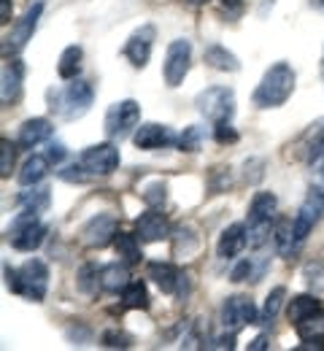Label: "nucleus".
<instances>
[{
  "instance_id": "nucleus-13",
  "label": "nucleus",
  "mask_w": 324,
  "mask_h": 351,
  "mask_svg": "<svg viewBox=\"0 0 324 351\" xmlns=\"http://www.w3.org/2000/svg\"><path fill=\"white\" fill-rule=\"evenodd\" d=\"M154 41H157L154 25H140L138 30H133V36L127 38L122 54L130 60L133 68H146V62L151 57V49H154Z\"/></svg>"
},
{
  "instance_id": "nucleus-38",
  "label": "nucleus",
  "mask_w": 324,
  "mask_h": 351,
  "mask_svg": "<svg viewBox=\"0 0 324 351\" xmlns=\"http://www.w3.org/2000/svg\"><path fill=\"white\" fill-rule=\"evenodd\" d=\"M100 343L105 346V349H130L133 346V335H127L125 330H105L103 335H100Z\"/></svg>"
},
{
  "instance_id": "nucleus-37",
  "label": "nucleus",
  "mask_w": 324,
  "mask_h": 351,
  "mask_svg": "<svg viewBox=\"0 0 324 351\" xmlns=\"http://www.w3.org/2000/svg\"><path fill=\"white\" fill-rule=\"evenodd\" d=\"M79 281H76V287H79V292H84V295H92L95 289L100 287V267L97 265H84L82 270H79V276H76Z\"/></svg>"
},
{
  "instance_id": "nucleus-44",
  "label": "nucleus",
  "mask_w": 324,
  "mask_h": 351,
  "mask_svg": "<svg viewBox=\"0 0 324 351\" xmlns=\"http://www.w3.org/2000/svg\"><path fill=\"white\" fill-rule=\"evenodd\" d=\"M3 273H5V289L14 292V295H19V270H14V267L5 265Z\"/></svg>"
},
{
  "instance_id": "nucleus-30",
  "label": "nucleus",
  "mask_w": 324,
  "mask_h": 351,
  "mask_svg": "<svg viewBox=\"0 0 324 351\" xmlns=\"http://www.w3.org/2000/svg\"><path fill=\"white\" fill-rule=\"evenodd\" d=\"M122 306L133 308V311H146L149 308V292L143 281H130L127 289L122 292Z\"/></svg>"
},
{
  "instance_id": "nucleus-12",
  "label": "nucleus",
  "mask_w": 324,
  "mask_h": 351,
  "mask_svg": "<svg viewBox=\"0 0 324 351\" xmlns=\"http://www.w3.org/2000/svg\"><path fill=\"white\" fill-rule=\"evenodd\" d=\"M119 235V221L114 214H97L87 221L79 232V241L87 246V249H105L111 241H116Z\"/></svg>"
},
{
  "instance_id": "nucleus-24",
  "label": "nucleus",
  "mask_w": 324,
  "mask_h": 351,
  "mask_svg": "<svg viewBox=\"0 0 324 351\" xmlns=\"http://www.w3.org/2000/svg\"><path fill=\"white\" fill-rule=\"evenodd\" d=\"M44 238H47V224L36 221V224H30L27 230H22L19 235L8 238V243H11V249H16V252H36V249L44 243Z\"/></svg>"
},
{
  "instance_id": "nucleus-15",
  "label": "nucleus",
  "mask_w": 324,
  "mask_h": 351,
  "mask_svg": "<svg viewBox=\"0 0 324 351\" xmlns=\"http://www.w3.org/2000/svg\"><path fill=\"white\" fill-rule=\"evenodd\" d=\"M136 235H138L140 243H157V241L171 235V221H168L165 214L151 208V211L140 214L138 219H136Z\"/></svg>"
},
{
  "instance_id": "nucleus-50",
  "label": "nucleus",
  "mask_w": 324,
  "mask_h": 351,
  "mask_svg": "<svg viewBox=\"0 0 324 351\" xmlns=\"http://www.w3.org/2000/svg\"><path fill=\"white\" fill-rule=\"evenodd\" d=\"M189 3H195V5H203V3H208V0H189Z\"/></svg>"
},
{
  "instance_id": "nucleus-5",
  "label": "nucleus",
  "mask_w": 324,
  "mask_h": 351,
  "mask_svg": "<svg viewBox=\"0 0 324 351\" xmlns=\"http://www.w3.org/2000/svg\"><path fill=\"white\" fill-rule=\"evenodd\" d=\"M140 106L136 100H119L105 111V135L108 141H122L133 130H138Z\"/></svg>"
},
{
  "instance_id": "nucleus-22",
  "label": "nucleus",
  "mask_w": 324,
  "mask_h": 351,
  "mask_svg": "<svg viewBox=\"0 0 324 351\" xmlns=\"http://www.w3.org/2000/svg\"><path fill=\"white\" fill-rule=\"evenodd\" d=\"M295 332H297V338L300 341H306V343H319L324 341V311H314V313H308V316H303L300 322H295Z\"/></svg>"
},
{
  "instance_id": "nucleus-17",
  "label": "nucleus",
  "mask_w": 324,
  "mask_h": 351,
  "mask_svg": "<svg viewBox=\"0 0 324 351\" xmlns=\"http://www.w3.org/2000/svg\"><path fill=\"white\" fill-rule=\"evenodd\" d=\"M246 243H249V230H246V224L235 221L227 230H222L219 243H216V254L222 260H232V257H238L246 249Z\"/></svg>"
},
{
  "instance_id": "nucleus-1",
  "label": "nucleus",
  "mask_w": 324,
  "mask_h": 351,
  "mask_svg": "<svg viewBox=\"0 0 324 351\" xmlns=\"http://www.w3.org/2000/svg\"><path fill=\"white\" fill-rule=\"evenodd\" d=\"M295 92V71L289 62H276L265 71L262 82L257 84L254 95H251V103L257 108H278L284 106Z\"/></svg>"
},
{
  "instance_id": "nucleus-25",
  "label": "nucleus",
  "mask_w": 324,
  "mask_h": 351,
  "mask_svg": "<svg viewBox=\"0 0 324 351\" xmlns=\"http://www.w3.org/2000/svg\"><path fill=\"white\" fill-rule=\"evenodd\" d=\"M273 241H276V249L278 254H292L300 243H297V238H295V219H289V217H281V219L273 224Z\"/></svg>"
},
{
  "instance_id": "nucleus-7",
  "label": "nucleus",
  "mask_w": 324,
  "mask_h": 351,
  "mask_svg": "<svg viewBox=\"0 0 324 351\" xmlns=\"http://www.w3.org/2000/svg\"><path fill=\"white\" fill-rule=\"evenodd\" d=\"M41 16H44V0L33 3V5L25 11V16L11 27V33L3 38V54H5V57H8V54H19V51L27 46V41H33V33L38 30Z\"/></svg>"
},
{
  "instance_id": "nucleus-48",
  "label": "nucleus",
  "mask_w": 324,
  "mask_h": 351,
  "mask_svg": "<svg viewBox=\"0 0 324 351\" xmlns=\"http://www.w3.org/2000/svg\"><path fill=\"white\" fill-rule=\"evenodd\" d=\"M268 349V335H257L251 343H249V351H265Z\"/></svg>"
},
{
  "instance_id": "nucleus-47",
  "label": "nucleus",
  "mask_w": 324,
  "mask_h": 351,
  "mask_svg": "<svg viewBox=\"0 0 324 351\" xmlns=\"http://www.w3.org/2000/svg\"><path fill=\"white\" fill-rule=\"evenodd\" d=\"M235 335L238 332H227V335H222V338H216V343H214V349H235Z\"/></svg>"
},
{
  "instance_id": "nucleus-26",
  "label": "nucleus",
  "mask_w": 324,
  "mask_h": 351,
  "mask_svg": "<svg viewBox=\"0 0 324 351\" xmlns=\"http://www.w3.org/2000/svg\"><path fill=\"white\" fill-rule=\"evenodd\" d=\"M82 57H84V49H82V46H76V44L68 46V49L60 54V62H57L60 79H65V82L76 79L79 71H82Z\"/></svg>"
},
{
  "instance_id": "nucleus-16",
  "label": "nucleus",
  "mask_w": 324,
  "mask_h": 351,
  "mask_svg": "<svg viewBox=\"0 0 324 351\" xmlns=\"http://www.w3.org/2000/svg\"><path fill=\"white\" fill-rule=\"evenodd\" d=\"M0 97L3 106H14L22 95V84H25V62L22 60H11L3 68V79H0Z\"/></svg>"
},
{
  "instance_id": "nucleus-45",
  "label": "nucleus",
  "mask_w": 324,
  "mask_h": 351,
  "mask_svg": "<svg viewBox=\"0 0 324 351\" xmlns=\"http://www.w3.org/2000/svg\"><path fill=\"white\" fill-rule=\"evenodd\" d=\"M47 157L54 162V165H60L65 157H68V149L62 146V143H49V152H47Z\"/></svg>"
},
{
  "instance_id": "nucleus-49",
  "label": "nucleus",
  "mask_w": 324,
  "mask_h": 351,
  "mask_svg": "<svg viewBox=\"0 0 324 351\" xmlns=\"http://www.w3.org/2000/svg\"><path fill=\"white\" fill-rule=\"evenodd\" d=\"M3 5H0V22L3 25H8L11 22V0H0Z\"/></svg>"
},
{
  "instance_id": "nucleus-41",
  "label": "nucleus",
  "mask_w": 324,
  "mask_h": 351,
  "mask_svg": "<svg viewBox=\"0 0 324 351\" xmlns=\"http://www.w3.org/2000/svg\"><path fill=\"white\" fill-rule=\"evenodd\" d=\"M57 176H60L62 181H68V184H84L87 178H92V176L82 168V162H76V165H68V168L57 171Z\"/></svg>"
},
{
  "instance_id": "nucleus-2",
  "label": "nucleus",
  "mask_w": 324,
  "mask_h": 351,
  "mask_svg": "<svg viewBox=\"0 0 324 351\" xmlns=\"http://www.w3.org/2000/svg\"><path fill=\"white\" fill-rule=\"evenodd\" d=\"M95 100V87L84 79H71V84L62 89H51L49 92V108L62 117L65 122H76L82 119Z\"/></svg>"
},
{
  "instance_id": "nucleus-42",
  "label": "nucleus",
  "mask_w": 324,
  "mask_h": 351,
  "mask_svg": "<svg viewBox=\"0 0 324 351\" xmlns=\"http://www.w3.org/2000/svg\"><path fill=\"white\" fill-rule=\"evenodd\" d=\"M214 135H216V141L225 146V143H235L238 141V132L232 128L230 122H219L216 128H214Z\"/></svg>"
},
{
  "instance_id": "nucleus-4",
  "label": "nucleus",
  "mask_w": 324,
  "mask_h": 351,
  "mask_svg": "<svg viewBox=\"0 0 324 351\" xmlns=\"http://www.w3.org/2000/svg\"><path fill=\"white\" fill-rule=\"evenodd\" d=\"M195 106L214 125L230 122L235 114V92L230 87H208L195 97Z\"/></svg>"
},
{
  "instance_id": "nucleus-39",
  "label": "nucleus",
  "mask_w": 324,
  "mask_h": 351,
  "mask_svg": "<svg viewBox=\"0 0 324 351\" xmlns=\"http://www.w3.org/2000/svg\"><path fill=\"white\" fill-rule=\"evenodd\" d=\"M14 157H16V143H11L8 138L0 141V176L8 178L14 171Z\"/></svg>"
},
{
  "instance_id": "nucleus-51",
  "label": "nucleus",
  "mask_w": 324,
  "mask_h": 351,
  "mask_svg": "<svg viewBox=\"0 0 324 351\" xmlns=\"http://www.w3.org/2000/svg\"><path fill=\"white\" fill-rule=\"evenodd\" d=\"M322 79H324V57H322Z\"/></svg>"
},
{
  "instance_id": "nucleus-14",
  "label": "nucleus",
  "mask_w": 324,
  "mask_h": 351,
  "mask_svg": "<svg viewBox=\"0 0 324 351\" xmlns=\"http://www.w3.org/2000/svg\"><path fill=\"white\" fill-rule=\"evenodd\" d=\"M133 143L140 152H157V149H168L173 143H179V135L171 130L168 125H157V122H146L133 132Z\"/></svg>"
},
{
  "instance_id": "nucleus-36",
  "label": "nucleus",
  "mask_w": 324,
  "mask_h": 351,
  "mask_svg": "<svg viewBox=\"0 0 324 351\" xmlns=\"http://www.w3.org/2000/svg\"><path fill=\"white\" fill-rule=\"evenodd\" d=\"M165 197H168V184H165V181H151V184H146V186L140 189V200H143L149 208H160V206L165 203Z\"/></svg>"
},
{
  "instance_id": "nucleus-43",
  "label": "nucleus",
  "mask_w": 324,
  "mask_h": 351,
  "mask_svg": "<svg viewBox=\"0 0 324 351\" xmlns=\"http://www.w3.org/2000/svg\"><path fill=\"white\" fill-rule=\"evenodd\" d=\"M65 335H68V341H71V343H79V346H84V341H90V338H92V332H90L84 324H71Z\"/></svg>"
},
{
  "instance_id": "nucleus-20",
  "label": "nucleus",
  "mask_w": 324,
  "mask_h": 351,
  "mask_svg": "<svg viewBox=\"0 0 324 351\" xmlns=\"http://www.w3.org/2000/svg\"><path fill=\"white\" fill-rule=\"evenodd\" d=\"M146 276H149V278L157 284V289L165 292V295H173V292L179 289V281H182V273L171 263H162V260L146 265Z\"/></svg>"
},
{
  "instance_id": "nucleus-31",
  "label": "nucleus",
  "mask_w": 324,
  "mask_h": 351,
  "mask_svg": "<svg viewBox=\"0 0 324 351\" xmlns=\"http://www.w3.org/2000/svg\"><path fill=\"white\" fill-rule=\"evenodd\" d=\"M19 203L27 206V208H36V211H47L49 203H51V192L49 186H27L22 195H19Z\"/></svg>"
},
{
  "instance_id": "nucleus-27",
  "label": "nucleus",
  "mask_w": 324,
  "mask_h": 351,
  "mask_svg": "<svg viewBox=\"0 0 324 351\" xmlns=\"http://www.w3.org/2000/svg\"><path fill=\"white\" fill-rule=\"evenodd\" d=\"M114 246H116V254L127 265H138L140 257H143L140 254V241L136 232H119L116 241H114Z\"/></svg>"
},
{
  "instance_id": "nucleus-34",
  "label": "nucleus",
  "mask_w": 324,
  "mask_h": 351,
  "mask_svg": "<svg viewBox=\"0 0 324 351\" xmlns=\"http://www.w3.org/2000/svg\"><path fill=\"white\" fill-rule=\"evenodd\" d=\"M284 300H286V287H276V289H271V295L265 298V306H262V324H273L278 316V311L284 306Z\"/></svg>"
},
{
  "instance_id": "nucleus-29",
  "label": "nucleus",
  "mask_w": 324,
  "mask_h": 351,
  "mask_svg": "<svg viewBox=\"0 0 324 351\" xmlns=\"http://www.w3.org/2000/svg\"><path fill=\"white\" fill-rule=\"evenodd\" d=\"M319 300H316V295L311 292V295H297V298H292L289 300V306H286V316H289V322L295 324V322H300L303 316H308V313H314V311H319Z\"/></svg>"
},
{
  "instance_id": "nucleus-28",
  "label": "nucleus",
  "mask_w": 324,
  "mask_h": 351,
  "mask_svg": "<svg viewBox=\"0 0 324 351\" xmlns=\"http://www.w3.org/2000/svg\"><path fill=\"white\" fill-rule=\"evenodd\" d=\"M197 249H200V235L192 227H179L173 232V252H176V257H189Z\"/></svg>"
},
{
  "instance_id": "nucleus-18",
  "label": "nucleus",
  "mask_w": 324,
  "mask_h": 351,
  "mask_svg": "<svg viewBox=\"0 0 324 351\" xmlns=\"http://www.w3.org/2000/svg\"><path fill=\"white\" fill-rule=\"evenodd\" d=\"M51 132H54V128H51V122L44 119V117L27 119V122L19 128V132H16V146H19V149H33V146L49 141Z\"/></svg>"
},
{
  "instance_id": "nucleus-46",
  "label": "nucleus",
  "mask_w": 324,
  "mask_h": 351,
  "mask_svg": "<svg viewBox=\"0 0 324 351\" xmlns=\"http://www.w3.org/2000/svg\"><path fill=\"white\" fill-rule=\"evenodd\" d=\"M222 8L227 16H238L243 11V0H222Z\"/></svg>"
},
{
  "instance_id": "nucleus-40",
  "label": "nucleus",
  "mask_w": 324,
  "mask_h": 351,
  "mask_svg": "<svg viewBox=\"0 0 324 351\" xmlns=\"http://www.w3.org/2000/svg\"><path fill=\"white\" fill-rule=\"evenodd\" d=\"M260 281V273L254 270V263L251 260H240V263L235 265L230 270V281H235V284H240V281Z\"/></svg>"
},
{
  "instance_id": "nucleus-11",
  "label": "nucleus",
  "mask_w": 324,
  "mask_h": 351,
  "mask_svg": "<svg viewBox=\"0 0 324 351\" xmlns=\"http://www.w3.org/2000/svg\"><path fill=\"white\" fill-rule=\"evenodd\" d=\"M119 160H122V157H119V149H116L111 141L95 143V146L84 149V152L79 154L82 168L90 176H111L119 168Z\"/></svg>"
},
{
  "instance_id": "nucleus-6",
  "label": "nucleus",
  "mask_w": 324,
  "mask_h": 351,
  "mask_svg": "<svg viewBox=\"0 0 324 351\" xmlns=\"http://www.w3.org/2000/svg\"><path fill=\"white\" fill-rule=\"evenodd\" d=\"M192 68V41L186 38H176L171 41L168 51H165V62H162V76L168 87H182Z\"/></svg>"
},
{
  "instance_id": "nucleus-32",
  "label": "nucleus",
  "mask_w": 324,
  "mask_h": 351,
  "mask_svg": "<svg viewBox=\"0 0 324 351\" xmlns=\"http://www.w3.org/2000/svg\"><path fill=\"white\" fill-rule=\"evenodd\" d=\"M306 162L316 171H324V122L314 130V138L306 149Z\"/></svg>"
},
{
  "instance_id": "nucleus-9",
  "label": "nucleus",
  "mask_w": 324,
  "mask_h": 351,
  "mask_svg": "<svg viewBox=\"0 0 324 351\" xmlns=\"http://www.w3.org/2000/svg\"><path fill=\"white\" fill-rule=\"evenodd\" d=\"M49 292V267L44 260H27L19 267V295L33 300V303H44Z\"/></svg>"
},
{
  "instance_id": "nucleus-35",
  "label": "nucleus",
  "mask_w": 324,
  "mask_h": 351,
  "mask_svg": "<svg viewBox=\"0 0 324 351\" xmlns=\"http://www.w3.org/2000/svg\"><path fill=\"white\" fill-rule=\"evenodd\" d=\"M303 281L308 287V292L322 295L324 292V263H306L303 265Z\"/></svg>"
},
{
  "instance_id": "nucleus-3",
  "label": "nucleus",
  "mask_w": 324,
  "mask_h": 351,
  "mask_svg": "<svg viewBox=\"0 0 324 351\" xmlns=\"http://www.w3.org/2000/svg\"><path fill=\"white\" fill-rule=\"evenodd\" d=\"M278 211V197L273 192H257L249 203V243L260 249L271 232H273V217Z\"/></svg>"
},
{
  "instance_id": "nucleus-23",
  "label": "nucleus",
  "mask_w": 324,
  "mask_h": 351,
  "mask_svg": "<svg viewBox=\"0 0 324 351\" xmlns=\"http://www.w3.org/2000/svg\"><path fill=\"white\" fill-rule=\"evenodd\" d=\"M54 162L49 160L47 154H33V157H27V162L22 165V171H19V184L22 186H33V184H38V181H44L49 173V168H51Z\"/></svg>"
},
{
  "instance_id": "nucleus-33",
  "label": "nucleus",
  "mask_w": 324,
  "mask_h": 351,
  "mask_svg": "<svg viewBox=\"0 0 324 351\" xmlns=\"http://www.w3.org/2000/svg\"><path fill=\"white\" fill-rule=\"evenodd\" d=\"M203 141H205V128H200V125H189L184 128V132L179 135V152H186V154H195V152H200V146H203Z\"/></svg>"
},
{
  "instance_id": "nucleus-19",
  "label": "nucleus",
  "mask_w": 324,
  "mask_h": 351,
  "mask_svg": "<svg viewBox=\"0 0 324 351\" xmlns=\"http://www.w3.org/2000/svg\"><path fill=\"white\" fill-rule=\"evenodd\" d=\"M130 284V270L127 263H108L100 267V289L108 295H119L125 292Z\"/></svg>"
},
{
  "instance_id": "nucleus-8",
  "label": "nucleus",
  "mask_w": 324,
  "mask_h": 351,
  "mask_svg": "<svg viewBox=\"0 0 324 351\" xmlns=\"http://www.w3.org/2000/svg\"><path fill=\"white\" fill-rule=\"evenodd\" d=\"M324 217V186L319 184H311L308 192H306V200L295 217V238L297 243H303L308 238V232L322 221Z\"/></svg>"
},
{
  "instance_id": "nucleus-21",
  "label": "nucleus",
  "mask_w": 324,
  "mask_h": 351,
  "mask_svg": "<svg viewBox=\"0 0 324 351\" xmlns=\"http://www.w3.org/2000/svg\"><path fill=\"white\" fill-rule=\"evenodd\" d=\"M203 60H205V65H208V68H214V71H222V73H238V71H240V62H238V57L232 54L227 46H222V44L205 46V51H203Z\"/></svg>"
},
{
  "instance_id": "nucleus-10",
  "label": "nucleus",
  "mask_w": 324,
  "mask_h": 351,
  "mask_svg": "<svg viewBox=\"0 0 324 351\" xmlns=\"http://www.w3.org/2000/svg\"><path fill=\"white\" fill-rule=\"evenodd\" d=\"M249 324H262V313L257 311V306L243 295L227 298L225 306H222V327L238 332V330H243Z\"/></svg>"
}]
</instances>
